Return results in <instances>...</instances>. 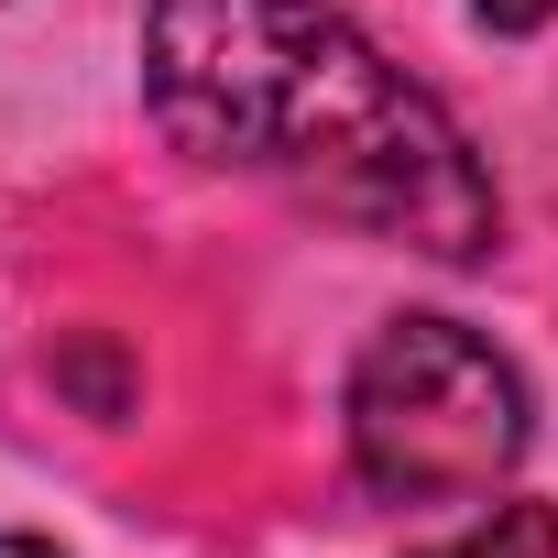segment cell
Listing matches in <instances>:
<instances>
[{
  "instance_id": "1",
  "label": "cell",
  "mask_w": 558,
  "mask_h": 558,
  "mask_svg": "<svg viewBox=\"0 0 558 558\" xmlns=\"http://www.w3.org/2000/svg\"><path fill=\"white\" fill-rule=\"evenodd\" d=\"M143 99L175 154L263 175L427 263H482L504 230L460 121L329 0H154Z\"/></svg>"
},
{
  "instance_id": "2",
  "label": "cell",
  "mask_w": 558,
  "mask_h": 558,
  "mask_svg": "<svg viewBox=\"0 0 558 558\" xmlns=\"http://www.w3.org/2000/svg\"><path fill=\"white\" fill-rule=\"evenodd\" d=\"M525 438L536 416H525L514 362L460 318H395L351 362V471L373 504H405V514L493 504Z\"/></svg>"
},
{
  "instance_id": "3",
  "label": "cell",
  "mask_w": 558,
  "mask_h": 558,
  "mask_svg": "<svg viewBox=\"0 0 558 558\" xmlns=\"http://www.w3.org/2000/svg\"><path fill=\"white\" fill-rule=\"evenodd\" d=\"M427 558H558V514H547V504H493L482 525H460V536L427 547Z\"/></svg>"
},
{
  "instance_id": "4",
  "label": "cell",
  "mask_w": 558,
  "mask_h": 558,
  "mask_svg": "<svg viewBox=\"0 0 558 558\" xmlns=\"http://www.w3.org/2000/svg\"><path fill=\"white\" fill-rule=\"evenodd\" d=\"M471 12H482L493 34H536V23H558V0H471Z\"/></svg>"
},
{
  "instance_id": "5",
  "label": "cell",
  "mask_w": 558,
  "mask_h": 558,
  "mask_svg": "<svg viewBox=\"0 0 558 558\" xmlns=\"http://www.w3.org/2000/svg\"><path fill=\"white\" fill-rule=\"evenodd\" d=\"M0 558H56V547H34V536H0Z\"/></svg>"
}]
</instances>
